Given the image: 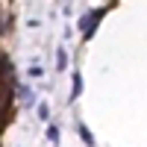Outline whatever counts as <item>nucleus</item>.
Segmentation results:
<instances>
[{
  "instance_id": "423d86ee",
  "label": "nucleus",
  "mask_w": 147,
  "mask_h": 147,
  "mask_svg": "<svg viewBox=\"0 0 147 147\" xmlns=\"http://www.w3.org/2000/svg\"><path fill=\"white\" fill-rule=\"evenodd\" d=\"M47 138H50V144H59V127H47Z\"/></svg>"
},
{
  "instance_id": "6e6552de",
  "label": "nucleus",
  "mask_w": 147,
  "mask_h": 147,
  "mask_svg": "<svg viewBox=\"0 0 147 147\" xmlns=\"http://www.w3.org/2000/svg\"><path fill=\"white\" fill-rule=\"evenodd\" d=\"M27 74H30V77H41V74H44V68H38V65H32V68H30Z\"/></svg>"
},
{
  "instance_id": "f257e3e1",
  "label": "nucleus",
  "mask_w": 147,
  "mask_h": 147,
  "mask_svg": "<svg viewBox=\"0 0 147 147\" xmlns=\"http://www.w3.org/2000/svg\"><path fill=\"white\" fill-rule=\"evenodd\" d=\"M109 12V6H100V9H94V12H85V15L80 18V30H82V41H91V35H94V30L100 27V21H103V15Z\"/></svg>"
},
{
  "instance_id": "20e7f679",
  "label": "nucleus",
  "mask_w": 147,
  "mask_h": 147,
  "mask_svg": "<svg viewBox=\"0 0 147 147\" xmlns=\"http://www.w3.org/2000/svg\"><path fill=\"white\" fill-rule=\"evenodd\" d=\"M56 68H59V71L68 68V53H65V47H59V50H56Z\"/></svg>"
},
{
  "instance_id": "39448f33",
  "label": "nucleus",
  "mask_w": 147,
  "mask_h": 147,
  "mask_svg": "<svg viewBox=\"0 0 147 147\" xmlns=\"http://www.w3.org/2000/svg\"><path fill=\"white\" fill-rule=\"evenodd\" d=\"M18 94H21V100H24V103H27V106H32V103H35V97H32V91L27 88V85H24V88H21Z\"/></svg>"
},
{
  "instance_id": "0eeeda50",
  "label": "nucleus",
  "mask_w": 147,
  "mask_h": 147,
  "mask_svg": "<svg viewBox=\"0 0 147 147\" xmlns=\"http://www.w3.org/2000/svg\"><path fill=\"white\" fill-rule=\"evenodd\" d=\"M38 118H41V121H50V106H47V103L38 106Z\"/></svg>"
},
{
  "instance_id": "f03ea898",
  "label": "nucleus",
  "mask_w": 147,
  "mask_h": 147,
  "mask_svg": "<svg viewBox=\"0 0 147 147\" xmlns=\"http://www.w3.org/2000/svg\"><path fill=\"white\" fill-rule=\"evenodd\" d=\"M80 94H82V74H80V71H74V88H71V103H74V100H80Z\"/></svg>"
},
{
  "instance_id": "7ed1b4c3",
  "label": "nucleus",
  "mask_w": 147,
  "mask_h": 147,
  "mask_svg": "<svg viewBox=\"0 0 147 147\" xmlns=\"http://www.w3.org/2000/svg\"><path fill=\"white\" fill-rule=\"evenodd\" d=\"M77 129H80V136H82V141H85V144H88V147H94V144H97V141H94V136H91V129H88V127H85V124H80Z\"/></svg>"
}]
</instances>
